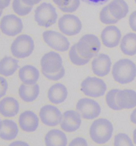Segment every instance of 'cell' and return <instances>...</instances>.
Instances as JSON below:
<instances>
[{"label": "cell", "instance_id": "obj_44", "mask_svg": "<svg viewBox=\"0 0 136 146\" xmlns=\"http://www.w3.org/2000/svg\"><path fill=\"white\" fill-rule=\"evenodd\" d=\"M2 13H3V10H0V17H1Z\"/></svg>", "mask_w": 136, "mask_h": 146}, {"label": "cell", "instance_id": "obj_10", "mask_svg": "<svg viewBox=\"0 0 136 146\" xmlns=\"http://www.w3.org/2000/svg\"><path fill=\"white\" fill-rule=\"evenodd\" d=\"M0 29L4 35L14 36L22 32L23 23L21 19L15 15H8L1 19Z\"/></svg>", "mask_w": 136, "mask_h": 146}, {"label": "cell", "instance_id": "obj_9", "mask_svg": "<svg viewBox=\"0 0 136 146\" xmlns=\"http://www.w3.org/2000/svg\"><path fill=\"white\" fill-rule=\"evenodd\" d=\"M60 31L68 36H74L79 34L82 29L80 19L71 14H66L60 18L58 22Z\"/></svg>", "mask_w": 136, "mask_h": 146}, {"label": "cell", "instance_id": "obj_16", "mask_svg": "<svg viewBox=\"0 0 136 146\" xmlns=\"http://www.w3.org/2000/svg\"><path fill=\"white\" fill-rule=\"evenodd\" d=\"M18 123L23 131L28 133L34 132L38 128L39 118L34 112L27 110L20 115Z\"/></svg>", "mask_w": 136, "mask_h": 146}, {"label": "cell", "instance_id": "obj_40", "mask_svg": "<svg viewBox=\"0 0 136 146\" xmlns=\"http://www.w3.org/2000/svg\"><path fill=\"white\" fill-rule=\"evenodd\" d=\"M28 143L26 142L22 141H17L12 142L10 144V146H28Z\"/></svg>", "mask_w": 136, "mask_h": 146}, {"label": "cell", "instance_id": "obj_2", "mask_svg": "<svg viewBox=\"0 0 136 146\" xmlns=\"http://www.w3.org/2000/svg\"><path fill=\"white\" fill-rule=\"evenodd\" d=\"M113 133V124L105 118H99L94 121L89 129L90 138L99 145L105 144L109 141Z\"/></svg>", "mask_w": 136, "mask_h": 146}, {"label": "cell", "instance_id": "obj_25", "mask_svg": "<svg viewBox=\"0 0 136 146\" xmlns=\"http://www.w3.org/2000/svg\"><path fill=\"white\" fill-rule=\"evenodd\" d=\"M19 68V60L11 57L5 56L0 60V74L4 77L12 76Z\"/></svg>", "mask_w": 136, "mask_h": 146}, {"label": "cell", "instance_id": "obj_42", "mask_svg": "<svg viewBox=\"0 0 136 146\" xmlns=\"http://www.w3.org/2000/svg\"><path fill=\"white\" fill-rule=\"evenodd\" d=\"M133 140L134 143L136 145V129L133 131Z\"/></svg>", "mask_w": 136, "mask_h": 146}, {"label": "cell", "instance_id": "obj_8", "mask_svg": "<svg viewBox=\"0 0 136 146\" xmlns=\"http://www.w3.org/2000/svg\"><path fill=\"white\" fill-rule=\"evenodd\" d=\"M42 38L47 46L58 52H67L70 48L68 38L59 32L45 31L42 33Z\"/></svg>", "mask_w": 136, "mask_h": 146}, {"label": "cell", "instance_id": "obj_37", "mask_svg": "<svg viewBox=\"0 0 136 146\" xmlns=\"http://www.w3.org/2000/svg\"><path fill=\"white\" fill-rule=\"evenodd\" d=\"M86 3L91 5L97 6L105 4L109 0H81Z\"/></svg>", "mask_w": 136, "mask_h": 146}, {"label": "cell", "instance_id": "obj_11", "mask_svg": "<svg viewBox=\"0 0 136 146\" xmlns=\"http://www.w3.org/2000/svg\"><path fill=\"white\" fill-rule=\"evenodd\" d=\"M39 115L42 124L50 127L60 124L62 118V114L59 109L50 104L45 105L41 108Z\"/></svg>", "mask_w": 136, "mask_h": 146}, {"label": "cell", "instance_id": "obj_7", "mask_svg": "<svg viewBox=\"0 0 136 146\" xmlns=\"http://www.w3.org/2000/svg\"><path fill=\"white\" fill-rule=\"evenodd\" d=\"M76 110L84 119L88 120L97 118L101 113L99 104L89 98L80 99L76 103Z\"/></svg>", "mask_w": 136, "mask_h": 146}, {"label": "cell", "instance_id": "obj_6", "mask_svg": "<svg viewBox=\"0 0 136 146\" xmlns=\"http://www.w3.org/2000/svg\"><path fill=\"white\" fill-rule=\"evenodd\" d=\"M107 85L103 80L95 77H88L81 84V90L86 96L97 98L105 94Z\"/></svg>", "mask_w": 136, "mask_h": 146}, {"label": "cell", "instance_id": "obj_20", "mask_svg": "<svg viewBox=\"0 0 136 146\" xmlns=\"http://www.w3.org/2000/svg\"><path fill=\"white\" fill-rule=\"evenodd\" d=\"M39 71L31 65H26L19 70L18 76L21 82L27 85H33L39 78Z\"/></svg>", "mask_w": 136, "mask_h": 146}, {"label": "cell", "instance_id": "obj_36", "mask_svg": "<svg viewBox=\"0 0 136 146\" xmlns=\"http://www.w3.org/2000/svg\"><path fill=\"white\" fill-rule=\"evenodd\" d=\"M59 8L67 7L70 5L73 0H52Z\"/></svg>", "mask_w": 136, "mask_h": 146}, {"label": "cell", "instance_id": "obj_14", "mask_svg": "<svg viewBox=\"0 0 136 146\" xmlns=\"http://www.w3.org/2000/svg\"><path fill=\"white\" fill-rule=\"evenodd\" d=\"M112 61L109 55L99 54L96 56L92 63L93 73L99 77H103L110 73Z\"/></svg>", "mask_w": 136, "mask_h": 146}, {"label": "cell", "instance_id": "obj_24", "mask_svg": "<svg viewBox=\"0 0 136 146\" xmlns=\"http://www.w3.org/2000/svg\"><path fill=\"white\" fill-rule=\"evenodd\" d=\"M111 15L117 20L126 17L129 13V7L124 0H113L109 5Z\"/></svg>", "mask_w": 136, "mask_h": 146}, {"label": "cell", "instance_id": "obj_15", "mask_svg": "<svg viewBox=\"0 0 136 146\" xmlns=\"http://www.w3.org/2000/svg\"><path fill=\"white\" fill-rule=\"evenodd\" d=\"M121 32L116 26H106L102 31L101 40L102 43L107 48H113L119 45L121 39Z\"/></svg>", "mask_w": 136, "mask_h": 146}, {"label": "cell", "instance_id": "obj_13", "mask_svg": "<svg viewBox=\"0 0 136 146\" xmlns=\"http://www.w3.org/2000/svg\"><path fill=\"white\" fill-rule=\"evenodd\" d=\"M80 114L75 110H67L62 115L60 127L64 131L72 133L80 128L81 125Z\"/></svg>", "mask_w": 136, "mask_h": 146}, {"label": "cell", "instance_id": "obj_18", "mask_svg": "<svg viewBox=\"0 0 136 146\" xmlns=\"http://www.w3.org/2000/svg\"><path fill=\"white\" fill-rule=\"evenodd\" d=\"M20 110L18 101L13 97L4 98L0 101V114L4 117H14Z\"/></svg>", "mask_w": 136, "mask_h": 146}, {"label": "cell", "instance_id": "obj_4", "mask_svg": "<svg viewBox=\"0 0 136 146\" xmlns=\"http://www.w3.org/2000/svg\"><path fill=\"white\" fill-rule=\"evenodd\" d=\"M34 41L29 35H19L13 41L11 46V52L13 56L22 59L30 56L34 51Z\"/></svg>", "mask_w": 136, "mask_h": 146}, {"label": "cell", "instance_id": "obj_33", "mask_svg": "<svg viewBox=\"0 0 136 146\" xmlns=\"http://www.w3.org/2000/svg\"><path fill=\"white\" fill-rule=\"evenodd\" d=\"M8 89V84L7 79L0 76V99L4 96Z\"/></svg>", "mask_w": 136, "mask_h": 146}, {"label": "cell", "instance_id": "obj_12", "mask_svg": "<svg viewBox=\"0 0 136 146\" xmlns=\"http://www.w3.org/2000/svg\"><path fill=\"white\" fill-rule=\"evenodd\" d=\"M41 65L42 72L55 73L59 71L63 67V60L59 53L52 51L42 56Z\"/></svg>", "mask_w": 136, "mask_h": 146}, {"label": "cell", "instance_id": "obj_38", "mask_svg": "<svg viewBox=\"0 0 136 146\" xmlns=\"http://www.w3.org/2000/svg\"><path fill=\"white\" fill-rule=\"evenodd\" d=\"M42 0H22V1L25 4L31 7H33L34 5L38 4Z\"/></svg>", "mask_w": 136, "mask_h": 146}, {"label": "cell", "instance_id": "obj_21", "mask_svg": "<svg viewBox=\"0 0 136 146\" xmlns=\"http://www.w3.org/2000/svg\"><path fill=\"white\" fill-rule=\"evenodd\" d=\"M45 143L47 146H65L68 145V139L66 134L62 131L53 129L46 134Z\"/></svg>", "mask_w": 136, "mask_h": 146}, {"label": "cell", "instance_id": "obj_32", "mask_svg": "<svg viewBox=\"0 0 136 146\" xmlns=\"http://www.w3.org/2000/svg\"><path fill=\"white\" fill-rule=\"evenodd\" d=\"M42 74L47 79L52 80V81H58L60 79H61L62 78L64 77L65 73V70L63 66L62 68V69L60 70L59 71L55 72V73H48L42 72Z\"/></svg>", "mask_w": 136, "mask_h": 146}, {"label": "cell", "instance_id": "obj_3", "mask_svg": "<svg viewBox=\"0 0 136 146\" xmlns=\"http://www.w3.org/2000/svg\"><path fill=\"white\" fill-rule=\"evenodd\" d=\"M76 45L77 51L81 56L89 60L97 55L101 47L99 38L92 34L82 36Z\"/></svg>", "mask_w": 136, "mask_h": 146}, {"label": "cell", "instance_id": "obj_22", "mask_svg": "<svg viewBox=\"0 0 136 146\" xmlns=\"http://www.w3.org/2000/svg\"><path fill=\"white\" fill-rule=\"evenodd\" d=\"M19 133L17 123L13 120L4 119L2 121L0 130V138L5 141H11L16 139Z\"/></svg>", "mask_w": 136, "mask_h": 146}, {"label": "cell", "instance_id": "obj_34", "mask_svg": "<svg viewBox=\"0 0 136 146\" xmlns=\"http://www.w3.org/2000/svg\"><path fill=\"white\" fill-rule=\"evenodd\" d=\"M69 146H87L86 140L82 137H78L73 139L69 144Z\"/></svg>", "mask_w": 136, "mask_h": 146}, {"label": "cell", "instance_id": "obj_1", "mask_svg": "<svg viewBox=\"0 0 136 146\" xmlns=\"http://www.w3.org/2000/svg\"><path fill=\"white\" fill-rule=\"evenodd\" d=\"M112 76L115 81L120 84L130 83L136 77V65L129 59L120 60L113 66Z\"/></svg>", "mask_w": 136, "mask_h": 146}, {"label": "cell", "instance_id": "obj_35", "mask_svg": "<svg viewBox=\"0 0 136 146\" xmlns=\"http://www.w3.org/2000/svg\"><path fill=\"white\" fill-rule=\"evenodd\" d=\"M129 26L132 30L136 32V11L133 12L129 18Z\"/></svg>", "mask_w": 136, "mask_h": 146}, {"label": "cell", "instance_id": "obj_43", "mask_svg": "<svg viewBox=\"0 0 136 146\" xmlns=\"http://www.w3.org/2000/svg\"><path fill=\"white\" fill-rule=\"evenodd\" d=\"M1 127H2V121H1V119L0 118V130L1 129Z\"/></svg>", "mask_w": 136, "mask_h": 146}, {"label": "cell", "instance_id": "obj_39", "mask_svg": "<svg viewBox=\"0 0 136 146\" xmlns=\"http://www.w3.org/2000/svg\"><path fill=\"white\" fill-rule=\"evenodd\" d=\"M11 0H0V10H3V9L8 7Z\"/></svg>", "mask_w": 136, "mask_h": 146}, {"label": "cell", "instance_id": "obj_17", "mask_svg": "<svg viewBox=\"0 0 136 146\" xmlns=\"http://www.w3.org/2000/svg\"><path fill=\"white\" fill-rule=\"evenodd\" d=\"M116 102L122 110L136 107V91L132 90H119L116 95Z\"/></svg>", "mask_w": 136, "mask_h": 146}, {"label": "cell", "instance_id": "obj_31", "mask_svg": "<svg viewBox=\"0 0 136 146\" xmlns=\"http://www.w3.org/2000/svg\"><path fill=\"white\" fill-rule=\"evenodd\" d=\"M114 145L115 146H133L131 138L125 133H120L115 136Z\"/></svg>", "mask_w": 136, "mask_h": 146}, {"label": "cell", "instance_id": "obj_28", "mask_svg": "<svg viewBox=\"0 0 136 146\" xmlns=\"http://www.w3.org/2000/svg\"><path fill=\"white\" fill-rule=\"evenodd\" d=\"M13 11L20 16H25L31 12L33 7L25 4L22 0H13L12 2Z\"/></svg>", "mask_w": 136, "mask_h": 146}, {"label": "cell", "instance_id": "obj_5", "mask_svg": "<svg viewBox=\"0 0 136 146\" xmlns=\"http://www.w3.org/2000/svg\"><path fill=\"white\" fill-rule=\"evenodd\" d=\"M57 19L56 9L51 3L44 2L35 11V20L39 26L48 28L55 24Z\"/></svg>", "mask_w": 136, "mask_h": 146}, {"label": "cell", "instance_id": "obj_19", "mask_svg": "<svg viewBox=\"0 0 136 146\" xmlns=\"http://www.w3.org/2000/svg\"><path fill=\"white\" fill-rule=\"evenodd\" d=\"M68 90L66 86L61 83H56L49 88L47 93L48 100L54 104L64 102L68 97Z\"/></svg>", "mask_w": 136, "mask_h": 146}, {"label": "cell", "instance_id": "obj_23", "mask_svg": "<svg viewBox=\"0 0 136 146\" xmlns=\"http://www.w3.org/2000/svg\"><path fill=\"white\" fill-rule=\"evenodd\" d=\"M39 92V85L37 84L33 85H27L22 84L19 87L18 90L19 96L21 100L28 103L34 102L37 99Z\"/></svg>", "mask_w": 136, "mask_h": 146}, {"label": "cell", "instance_id": "obj_27", "mask_svg": "<svg viewBox=\"0 0 136 146\" xmlns=\"http://www.w3.org/2000/svg\"><path fill=\"white\" fill-rule=\"evenodd\" d=\"M69 57L72 64L76 66H83L89 62V59L82 57L77 51L76 44H75L70 48L69 52Z\"/></svg>", "mask_w": 136, "mask_h": 146}, {"label": "cell", "instance_id": "obj_26", "mask_svg": "<svg viewBox=\"0 0 136 146\" xmlns=\"http://www.w3.org/2000/svg\"><path fill=\"white\" fill-rule=\"evenodd\" d=\"M120 49L126 55L132 56L136 54V34L129 33L125 35L120 43Z\"/></svg>", "mask_w": 136, "mask_h": 146}, {"label": "cell", "instance_id": "obj_41", "mask_svg": "<svg viewBox=\"0 0 136 146\" xmlns=\"http://www.w3.org/2000/svg\"><path fill=\"white\" fill-rule=\"evenodd\" d=\"M130 120L132 123L136 125V108L132 111L130 115Z\"/></svg>", "mask_w": 136, "mask_h": 146}, {"label": "cell", "instance_id": "obj_29", "mask_svg": "<svg viewBox=\"0 0 136 146\" xmlns=\"http://www.w3.org/2000/svg\"><path fill=\"white\" fill-rule=\"evenodd\" d=\"M119 91V90L118 89H113L110 90L106 95L107 105L111 109L115 111L122 110L118 106L116 102V95Z\"/></svg>", "mask_w": 136, "mask_h": 146}, {"label": "cell", "instance_id": "obj_30", "mask_svg": "<svg viewBox=\"0 0 136 146\" xmlns=\"http://www.w3.org/2000/svg\"><path fill=\"white\" fill-rule=\"evenodd\" d=\"M99 19L102 23L106 25L114 24L119 21L111 15L109 11V5L105 6L101 10L99 13Z\"/></svg>", "mask_w": 136, "mask_h": 146}, {"label": "cell", "instance_id": "obj_45", "mask_svg": "<svg viewBox=\"0 0 136 146\" xmlns=\"http://www.w3.org/2000/svg\"><path fill=\"white\" fill-rule=\"evenodd\" d=\"M135 3H136V0H135Z\"/></svg>", "mask_w": 136, "mask_h": 146}]
</instances>
